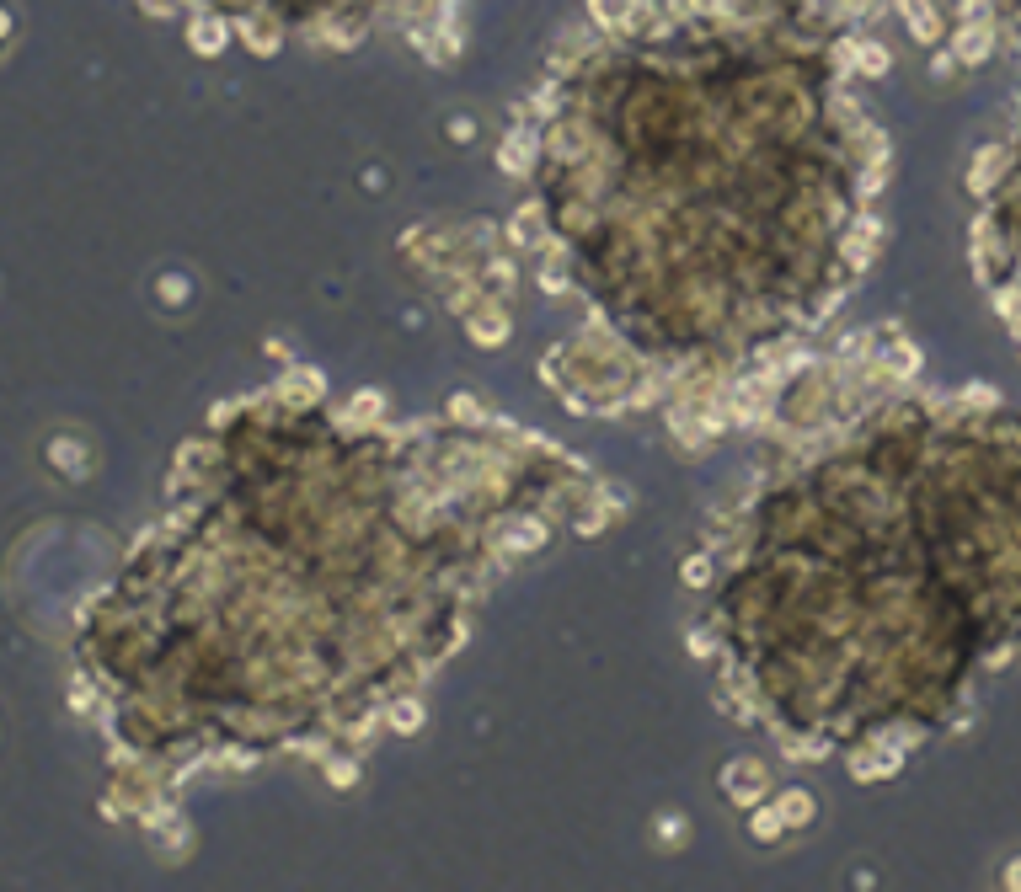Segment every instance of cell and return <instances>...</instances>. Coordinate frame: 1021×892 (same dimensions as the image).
Masks as SVG:
<instances>
[{"label": "cell", "mask_w": 1021, "mask_h": 892, "mask_svg": "<svg viewBox=\"0 0 1021 892\" xmlns=\"http://www.w3.org/2000/svg\"><path fill=\"white\" fill-rule=\"evenodd\" d=\"M717 786L727 791L733 807H760V796H770V770L760 759H733V764H722Z\"/></svg>", "instance_id": "obj_1"}, {"label": "cell", "mask_w": 1021, "mask_h": 892, "mask_svg": "<svg viewBox=\"0 0 1021 892\" xmlns=\"http://www.w3.org/2000/svg\"><path fill=\"white\" fill-rule=\"evenodd\" d=\"M952 54H957V65H984V59L995 54V27H989L984 17L957 22V33H952Z\"/></svg>", "instance_id": "obj_2"}, {"label": "cell", "mask_w": 1021, "mask_h": 892, "mask_svg": "<svg viewBox=\"0 0 1021 892\" xmlns=\"http://www.w3.org/2000/svg\"><path fill=\"white\" fill-rule=\"evenodd\" d=\"M321 396H327V380H321V369H289L284 380H278V401L284 406H316Z\"/></svg>", "instance_id": "obj_3"}, {"label": "cell", "mask_w": 1021, "mask_h": 892, "mask_svg": "<svg viewBox=\"0 0 1021 892\" xmlns=\"http://www.w3.org/2000/svg\"><path fill=\"white\" fill-rule=\"evenodd\" d=\"M877 241H883V219H872V214H861L856 225H850V236H845V262L850 268H866V262L877 257Z\"/></svg>", "instance_id": "obj_4"}, {"label": "cell", "mask_w": 1021, "mask_h": 892, "mask_svg": "<svg viewBox=\"0 0 1021 892\" xmlns=\"http://www.w3.org/2000/svg\"><path fill=\"white\" fill-rule=\"evenodd\" d=\"M466 332H471L476 348H503V342H508V316L498 305H482V310H471V316H466Z\"/></svg>", "instance_id": "obj_5"}, {"label": "cell", "mask_w": 1021, "mask_h": 892, "mask_svg": "<svg viewBox=\"0 0 1021 892\" xmlns=\"http://www.w3.org/2000/svg\"><path fill=\"white\" fill-rule=\"evenodd\" d=\"M893 6H899L904 27H909L920 43H936V38H941V11L931 6V0H893Z\"/></svg>", "instance_id": "obj_6"}, {"label": "cell", "mask_w": 1021, "mask_h": 892, "mask_svg": "<svg viewBox=\"0 0 1021 892\" xmlns=\"http://www.w3.org/2000/svg\"><path fill=\"white\" fill-rule=\"evenodd\" d=\"M1005 166H1011V150H1005V145L979 150V155H973V166H968V187H973V193H989Z\"/></svg>", "instance_id": "obj_7"}, {"label": "cell", "mask_w": 1021, "mask_h": 892, "mask_svg": "<svg viewBox=\"0 0 1021 892\" xmlns=\"http://www.w3.org/2000/svg\"><path fill=\"white\" fill-rule=\"evenodd\" d=\"M225 43H230V27H225L220 17H193V22H188V49H193V54L214 59Z\"/></svg>", "instance_id": "obj_8"}, {"label": "cell", "mask_w": 1021, "mask_h": 892, "mask_svg": "<svg viewBox=\"0 0 1021 892\" xmlns=\"http://www.w3.org/2000/svg\"><path fill=\"white\" fill-rule=\"evenodd\" d=\"M530 161H535V134H508L503 145H498V166L508 171V177H524L530 171Z\"/></svg>", "instance_id": "obj_9"}, {"label": "cell", "mask_w": 1021, "mask_h": 892, "mask_svg": "<svg viewBox=\"0 0 1021 892\" xmlns=\"http://www.w3.org/2000/svg\"><path fill=\"white\" fill-rule=\"evenodd\" d=\"M508 241H514V246L546 241V209H540V203H524V209L508 219Z\"/></svg>", "instance_id": "obj_10"}, {"label": "cell", "mask_w": 1021, "mask_h": 892, "mask_svg": "<svg viewBox=\"0 0 1021 892\" xmlns=\"http://www.w3.org/2000/svg\"><path fill=\"white\" fill-rule=\"evenodd\" d=\"M904 770V754H850V780H888Z\"/></svg>", "instance_id": "obj_11"}, {"label": "cell", "mask_w": 1021, "mask_h": 892, "mask_svg": "<svg viewBox=\"0 0 1021 892\" xmlns=\"http://www.w3.org/2000/svg\"><path fill=\"white\" fill-rule=\"evenodd\" d=\"M776 812L786 818V828H808V823L818 818V802H813V791H797V786H792V791L776 796Z\"/></svg>", "instance_id": "obj_12"}, {"label": "cell", "mask_w": 1021, "mask_h": 892, "mask_svg": "<svg viewBox=\"0 0 1021 892\" xmlns=\"http://www.w3.org/2000/svg\"><path fill=\"white\" fill-rule=\"evenodd\" d=\"M850 65H856L866 81H877V75H888V65H893V54L883 49V43H872V38H861L856 49H850Z\"/></svg>", "instance_id": "obj_13"}, {"label": "cell", "mask_w": 1021, "mask_h": 892, "mask_svg": "<svg viewBox=\"0 0 1021 892\" xmlns=\"http://www.w3.org/2000/svg\"><path fill=\"white\" fill-rule=\"evenodd\" d=\"M589 11H594L599 27H631V17H637V0H589Z\"/></svg>", "instance_id": "obj_14"}, {"label": "cell", "mask_w": 1021, "mask_h": 892, "mask_svg": "<svg viewBox=\"0 0 1021 892\" xmlns=\"http://www.w3.org/2000/svg\"><path fill=\"white\" fill-rule=\"evenodd\" d=\"M423 722H428V716H423V706H417V700H396V706H385V727H396L401 738H412Z\"/></svg>", "instance_id": "obj_15"}, {"label": "cell", "mask_w": 1021, "mask_h": 892, "mask_svg": "<svg viewBox=\"0 0 1021 892\" xmlns=\"http://www.w3.org/2000/svg\"><path fill=\"white\" fill-rule=\"evenodd\" d=\"M749 834L760 839V844H776V839L786 834V818H781L776 807H754V812H749Z\"/></svg>", "instance_id": "obj_16"}, {"label": "cell", "mask_w": 1021, "mask_h": 892, "mask_svg": "<svg viewBox=\"0 0 1021 892\" xmlns=\"http://www.w3.org/2000/svg\"><path fill=\"white\" fill-rule=\"evenodd\" d=\"M236 33H241V43H246L252 54H278V33H273L268 22H241Z\"/></svg>", "instance_id": "obj_17"}, {"label": "cell", "mask_w": 1021, "mask_h": 892, "mask_svg": "<svg viewBox=\"0 0 1021 892\" xmlns=\"http://www.w3.org/2000/svg\"><path fill=\"white\" fill-rule=\"evenodd\" d=\"M679 577H685V588H711V556L706 551H695L679 561Z\"/></svg>", "instance_id": "obj_18"}, {"label": "cell", "mask_w": 1021, "mask_h": 892, "mask_svg": "<svg viewBox=\"0 0 1021 892\" xmlns=\"http://www.w3.org/2000/svg\"><path fill=\"white\" fill-rule=\"evenodd\" d=\"M508 535H514V540H508L514 551H540V540H546V524H540V519H519L514 529H508Z\"/></svg>", "instance_id": "obj_19"}, {"label": "cell", "mask_w": 1021, "mask_h": 892, "mask_svg": "<svg viewBox=\"0 0 1021 892\" xmlns=\"http://www.w3.org/2000/svg\"><path fill=\"white\" fill-rule=\"evenodd\" d=\"M348 412H353V422H380L385 396H380V390H359V396L348 401Z\"/></svg>", "instance_id": "obj_20"}, {"label": "cell", "mask_w": 1021, "mask_h": 892, "mask_svg": "<svg viewBox=\"0 0 1021 892\" xmlns=\"http://www.w3.org/2000/svg\"><path fill=\"white\" fill-rule=\"evenodd\" d=\"M327 780H332L337 791L359 786V759H327Z\"/></svg>", "instance_id": "obj_21"}, {"label": "cell", "mask_w": 1021, "mask_h": 892, "mask_svg": "<svg viewBox=\"0 0 1021 892\" xmlns=\"http://www.w3.org/2000/svg\"><path fill=\"white\" fill-rule=\"evenodd\" d=\"M75 455H81V449H75L70 438H54V455H49V460H54V465H59V471H65V476H81V471H86V465L75 460Z\"/></svg>", "instance_id": "obj_22"}, {"label": "cell", "mask_w": 1021, "mask_h": 892, "mask_svg": "<svg viewBox=\"0 0 1021 892\" xmlns=\"http://www.w3.org/2000/svg\"><path fill=\"white\" fill-rule=\"evenodd\" d=\"M450 417L455 422H482V401L466 396V390H455V396H450Z\"/></svg>", "instance_id": "obj_23"}, {"label": "cell", "mask_w": 1021, "mask_h": 892, "mask_svg": "<svg viewBox=\"0 0 1021 892\" xmlns=\"http://www.w3.org/2000/svg\"><path fill=\"white\" fill-rule=\"evenodd\" d=\"M156 294H161L166 305H182V300H188V278L166 273V278H156Z\"/></svg>", "instance_id": "obj_24"}, {"label": "cell", "mask_w": 1021, "mask_h": 892, "mask_svg": "<svg viewBox=\"0 0 1021 892\" xmlns=\"http://www.w3.org/2000/svg\"><path fill=\"white\" fill-rule=\"evenodd\" d=\"M658 834H663V844L674 850V844L690 834V823H685V818H674V812H669V818H658Z\"/></svg>", "instance_id": "obj_25"}, {"label": "cell", "mask_w": 1021, "mask_h": 892, "mask_svg": "<svg viewBox=\"0 0 1021 892\" xmlns=\"http://www.w3.org/2000/svg\"><path fill=\"white\" fill-rule=\"evenodd\" d=\"M139 11H145V17H177L182 0H139Z\"/></svg>", "instance_id": "obj_26"}, {"label": "cell", "mask_w": 1021, "mask_h": 892, "mask_svg": "<svg viewBox=\"0 0 1021 892\" xmlns=\"http://www.w3.org/2000/svg\"><path fill=\"white\" fill-rule=\"evenodd\" d=\"M931 70H936V75H952V70H957V54H952V49L931 54Z\"/></svg>", "instance_id": "obj_27"}, {"label": "cell", "mask_w": 1021, "mask_h": 892, "mask_svg": "<svg viewBox=\"0 0 1021 892\" xmlns=\"http://www.w3.org/2000/svg\"><path fill=\"white\" fill-rule=\"evenodd\" d=\"M989 6H995V0H963V22L968 17H989Z\"/></svg>", "instance_id": "obj_28"}, {"label": "cell", "mask_w": 1021, "mask_h": 892, "mask_svg": "<svg viewBox=\"0 0 1021 892\" xmlns=\"http://www.w3.org/2000/svg\"><path fill=\"white\" fill-rule=\"evenodd\" d=\"M1000 882H1005V887H1011V892H1021V860H1011V866H1005V871H1000Z\"/></svg>", "instance_id": "obj_29"}, {"label": "cell", "mask_w": 1021, "mask_h": 892, "mask_svg": "<svg viewBox=\"0 0 1021 892\" xmlns=\"http://www.w3.org/2000/svg\"><path fill=\"white\" fill-rule=\"evenodd\" d=\"M487 278H492V289H503L508 284V262H487Z\"/></svg>", "instance_id": "obj_30"}, {"label": "cell", "mask_w": 1021, "mask_h": 892, "mask_svg": "<svg viewBox=\"0 0 1021 892\" xmlns=\"http://www.w3.org/2000/svg\"><path fill=\"white\" fill-rule=\"evenodd\" d=\"M471 134H476L471 118H455V123H450V139H471Z\"/></svg>", "instance_id": "obj_31"}, {"label": "cell", "mask_w": 1021, "mask_h": 892, "mask_svg": "<svg viewBox=\"0 0 1021 892\" xmlns=\"http://www.w3.org/2000/svg\"><path fill=\"white\" fill-rule=\"evenodd\" d=\"M690 652H695V657H706V652H711V636H706V631H695V636H690Z\"/></svg>", "instance_id": "obj_32"}]
</instances>
